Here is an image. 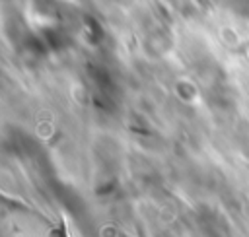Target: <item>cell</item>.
<instances>
[{
  "label": "cell",
  "mask_w": 249,
  "mask_h": 237,
  "mask_svg": "<svg viewBox=\"0 0 249 237\" xmlns=\"http://www.w3.org/2000/svg\"><path fill=\"white\" fill-rule=\"evenodd\" d=\"M230 6H231L237 14L249 17V0H230Z\"/></svg>",
  "instance_id": "cell-1"
}]
</instances>
